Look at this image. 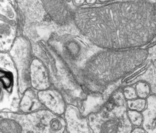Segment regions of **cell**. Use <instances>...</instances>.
<instances>
[{"mask_svg":"<svg viewBox=\"0 0 156 133\" xmlns=\"http://www.w3.org/2000/svg\"><path fill=\"white\" fill-rule=\"evenodd\" d=\"M79 31L94 45L110 49L142 48L156 37V1L126 0L74 10Z\"/></svg>","mask_w":156,"mask_h":133,"instance_id":"1","label":"cell"},{"mask_svg":"<svg viewBox=\"0 0 156 133\" xmlns=\"http://www.w3.org/2000/svg\"><path fill=\"white\" fill-rule=\"evenodd\" d=\"M46 11L56 23L65 25L73 20L74 12L69 6L71 0H41Z\"/></svg>","mask_w":156,"mask_h":133,"instance_id":"3","label":"cell"},{"mask_svg":"<svg viewBox=\"0 0 156 133\" xmlns=\"http://www.w3.org/2000/svg\"><path fill=\"white\" fill-rule=\"evenodd\" d=\"M21 125L15 121L5 119L1 121V132H21Z\"/></svg>","mask_w":156,"mask_h":133,"instance_id":"8","label":"cell"},{"mask_svg":"<svg viewBox=\"0 0 156 133\" xmlns=\"http://www.w3.org/2000/svg\"><path fill=\"white\" fill-rule=\"evenodd\" d=\"M15 34V29L10 24L1 22V44L4 41L5 43H11L14 38Z\"/></svg>","mask_w":156,"mask_h":133,"instance_id":"7","label":"cell"},{"mask_svg":"<svg viewBox=\"0 0 156 133\" xmlns=\"http://www.w3.org/2000/svg\"><path fill=\"white\" fill-rule=\"evenodd\" d=\"M85 1L86 0H73L74 2L77 5H82V4H83V3L85 2Z\"/></svg>","mask_w":156,"mask_h":133,"instance_id":"15","label":"cell"},{"mask_svg":"<svg viewBox=\"0 0 156 133\" xmlns=\"http://www.w3.org/2000/svg\"><path fill=\"white\" fill-rule=\"evenodd\" d=\"M88 4H94L96 3V2L97 1V0H86L85 1Z\"/></svg>","mask_w":156,"mask_h":133,"instance_id":"16","label":"cell"},{"mask_svg":"<svg viewBox=\"0 0 156 133\" xmlns=\"http://www.w3.org/2000/svg\"><path fill=\"white\" fill-rule=\"evenodd\" d=\"M127 115L131 123L135 126H140L143 122V115L141 112L129 110H127Z\"/></svg>","mask_w":156,"mask_h":133,"instance_id":"12","label":"cell"},{"mask_svg":"<svg viewBox=\"0 0 156 133\" xmlns=\"http://www.w3.org/2000/svg\"><path fill=\"white\" fill-rule=\"evenodd\" d=\"M98 1L101 2H109V1H112V0H98Z\"/></svg>","mask_w":156,"mask_h":133,"instance_id":"17","label":"cell"},{"mask_svg":"<svg viewBox=\"0 0 156 133\" xmlns=\"http://www.w3.org/2000/svg\"><path fill=\"white\" fill-rule=\"evenodd\" d=\"M147 105V100L144 98H136L133 99H129L127 101V106L130 110H137L139 112H143Z\"/></svg>","mask_w":156,"mask_h":133,"instance_id":"10","label":"cell"},{"mask_svg":"<svg viewBox=\"0 0 156 133\" xmlns=\"http://www.w3.org/2000/svg\"><path fill=\"white\" fill-rule=\"evenodd\" d=\"M123 95L124 98L127 99H133L138 98L135 88L132 86H127L123 89Z\"/></svg>","mask_w":156,"mask_h":133,"instance_id":"13","label":"cell"},{"mask_svg":"<svg viewBox=\"0 0 156 133\" xmlns=\"http://www.w3.org/2000/svg\"><path fill=\"white\" fill-rule=\"evenodd\" d=\"M40 101L48 109L57 115H61L65 110V103L62 96L55 90H40L38 93Z\"/></svg>","mask_w":156,"mask_h":133,"instance_id":"4","label":"cell"},{"mask_svg":"<svg viewBox=\"0 0 156 133\" xmlns=\"http://www.w3.org/2000/svg\"><path fill=\"white\" fill-rule=\"evenodd\" d=\"M30 81L34 88L43 90L49 87V77L44 67L38 60H34L30 65Z\"/></svg>","mask_w":156,"mask_h":133,"instance_id":"5","label":"cell"},{"mask_svg":"<svg viewBox=\"0 0 156 133\" xmlns=\"http://www.w3.org/2000/svg\"><path fill=\"white\" fill-rule=\"evenodd\" d=\"M146 100V107L142 112V127L147 133H156V95H150Z\"/></svg>","mask_w":156,"mask_h":133,"instance_id":"6","label":"cell"},{"mask_svg":"<svg viewBox=\"0 0 156 133\" xmlns=\"http://www.w3.org/2000/svg\"><path fill=\"white\" fill-rule=\"evenodd\" d=\"M143 48L147 49L148 57L145 62L130 74L128 81L130 82V84L144 81L150 84L152 94L156 95V37Z\"/></svg>","mask_w":156,"mask_h":133,"instance_id":"2","label":"cell"},{"mask_svg":"<svg viewBox=\"0 0 156 133\" xmlns=\"http://www.w3.org/2000/svg\"><path fill=\"white\" fill-rule=\"evenodd\" d=\"M132 132H134V133H144V132H146V130L143 127L140 128V126H136V128H134L132 131Z\"/></svg>","mask_w":156,"mask_h":133,"instance_id":"14","label":"cell"},{"mask_svg":"<svg viewBox=\"0 0 156 133\" xmlns=\"http://www.w3.org/2000/svg\"><path fill=\"white\" fill-rule=\"evenodd\" d=\"M135 88L138 98L147 99L151 93H152L150 84L144 81L137 82Z\"/></svg>","mask_w":156,"mask_h":133,"instance_id":"9","label":"cell"},{"mask_svg":"<svg viewBox=\"0 0 156 133\" xmlns=\"http://www.w3.org/2000/svg\"><path fill=\"white\" fill-rule=\"evenodd\" d=\"M36 105H39V102L38 99L35 98L34 96H29L27 93L23 97L22 102L21 103V108L24 112H28L31 110L32 109H35L37 106Z\"/></svg>","mask_w":156,"mask_h":133,"instance_id":"11","label":"cell"}]
</instances>
